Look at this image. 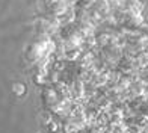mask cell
I'll return each mask as SVG.
<instances>
[{
    "mask_svg": "<svg viewBox=\"0 0 148 133\" xmlns=\"http://www.w3.org/2000/svg\"><path fill=\"white\" fill-rule=\"evenodd\" d=\"M12 92H14L18 98H23L26 94H27V86H26L23 82H17V83H14V86H12Z\"/></svg>",
    "mask_w": 148,
    "mask_h": 133,
    "instance_id": "cell-1",
    "label": "cell"
}]
</instances>
